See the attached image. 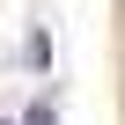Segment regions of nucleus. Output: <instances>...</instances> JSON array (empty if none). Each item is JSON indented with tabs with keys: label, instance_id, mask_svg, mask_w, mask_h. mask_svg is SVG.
<instances>
[{
	"label": "nucleus",
	"instance_id": "1",
	"mask_svg": "<svg viewBox=\"0 0 125 125\" xmlns=\"http://www.w3.org/2000/svg\"><path fill=\"white\" fill-rule=\"evenodd\" d=\"M22 125H52V103H30V118Z\"/></svg>",
	"mask_w": 125,
	"mask_h": 125
},
{
	"label": "nucleus",
	"instance_id": "2",
	"mask_svg": "<svg viewBox=\"0 0 125 125\" xmlns=\"http://www.w3.org/2000/svg\"><path fill=\"white\" fill-rule=\"evenodd\" d=\"M0 125H15V118H0Z\"/></svg>",
	"mask_w": 125,
	"mask_h": 125
}]
</instances>
